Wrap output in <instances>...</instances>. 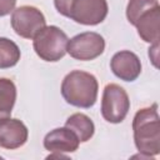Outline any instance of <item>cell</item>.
<instances>
[{
  "label": "cell",
  "mask_w": 160,
  "mask_h": 160,
  "mask_svg": "<svg viewBox=\"0 0 160 160\" xmlns=\"http://www.w3.org/2000/svg\"><path fill=\"white\" fill-rule=\"evenodd\" d=\"M132 134L135 146L144 158L152 159L160 154V118L158 104L136 111L132 119Z\"/></svg>",
  "instance_id": "obj_1"
},
{
  "label": "cell",
  "mask_w": 160,
  "mask_h": 160,
  "mask_svg": "<svg viewBox=\"0 0 160 160\" xmlns=\"http://www.w3.org/2000/svg\"><path fill=\"white\" fill-rule=\"evenodd\" d=\"M99 84L96 78L82 70H72L65 75L61 82L64 100L76 108L90 109L98 100Z\"/></svg>",
  "instance_id": "obj_2"
},
{
  "label": "cell",
  "mask_w": 160,
  "mask_h": 160,
  "mask_svg": "<svg viewBox=\"0 0 160 160\" xmlns=\"http://www.w3.org/2000/svg\"><path fill=\"white\" fill-rule=\"evenodd\" d=\"M59 14L88 26L101 24L109 12L106 0H54Z\"/></svg>",
  "instance_id": "obj_3"
},
{
  "label": "cell",
  "mask_w": 160,
  "mask_h": 160,
  "mask_svg": "<svg viewBox=\"0 0 160 160\" xmlns=\"http://www.w3.org/2000/svg\"><path fill=\"white\" fill-rule=\"evenodd\" d=\"M68 35L58 26L50 25L42 28L32 39V48L36 55L49 62L62 59L66 54Z\"/></svg>",
  "instance_id": "obj_4"
},
{
  "label": "cell",
  "mask_w": 160,
  "mask_h": 160,
  "mask_svg": "<svg viewBox=\"0 0 160 160\" xmlns=\"http://www.w3.org/2000/svg\"><path fill=\"white\" fill-rule=\"evenodd\" d=\"M130 110V99L124 88L118 84H108L102 91L101 115L111 124H120Z\"/></svg>",
  "instance_id": "obj_5"
},
{
  "label": "cell",
  "mask_w": 160,
  "mask_h": 160,
  "mask_svg": "<svg viewBox=\"0 0 160 160\" xmlns=\"http://www.w3.org/2000/svg\"><path fill=\"white\" fill-rule=\"evenodd\" d=\"M45 26V16L38 8L31 5H22L12 10L11 28L16 35L24 39H34L35 35Z\"/></svg>",
  "instance_id": "obj_6"
},
{
  "label": "cell",
  "mask_w": 160,
  "mask_h": 160,
  "mask_svg": "<svg viewBox=\"0 0 160 160\" xmlns=\"http://www.w3.org/2000/svg\"><path fill=\"white\" fill-rule=\"evenodd\" d=\"M105 50L104 38L94 31H85L75 35L68 41L66 52L80 61H90L99 58Z\"/></svg>",
  "instance_id": "obj_7"
},
{
  "label": "cell",
  "mask_w": 160,
  "mask_h": 160,
  "mask_svg": "<svg viewBox=\"0 0 160 160\" xmlns=\"http://www.w3.org/2000/svg\"><path fill=\"white\" fill-rule=\"evenodd\" d=\"M29 138L26 125L19 119H0V148L15 150L25 145Z\"/></svg>",
  "instance_id": "obj_8"
},
{
  "label": "cell",
  "mask_w": 160,
  "mask_h": 160,
  "mask_svg": "<svg viewBox=\"0 0 160 160\" xmlns=\"http://www.w3.org/2000/svg\"><path fill=\"white\" fill-rule=\"evenodd\" d=\"M112 74L122 81H134L141 72V61L139 56L130 50H121L114 54L110 61Z\"/></svg>",
  "instance_id": "obj_9"
},
{
  "label": "cell",
  "mask_w": 160,
  "mask_h": 160,
  "mask_svg": "<svg viewBox=\"0 0 160 160\" xmlns=\"http://www.w3.org/2000/svg\"><path fill=\"white\" fill-rule=\"evenodd\" d=\"M79 145L78 136L66 126L56 128L44 138V148L50 152H74Z\"/></svg>",
  "instance_id": "obj_10"
},
{
  "label": "cell",
  "mask_w": 160,
  "mask_h": 160,
  "mask_svg": "<svg viewBox=\"0 0 160 160\" xmlns=\"http://www.w3.org/2000/svg\"><path fill=\"white\" fill-rule=\"evenodd\" d=\"M138 34L145 42H159L160 39V5L140 15L136 24Z\"/></svg>",
  "instance_id": "obj_11"
},
{
  "label": "cell",
  "mask_w": 160,
  "mask_h": 160,
  "mask_svg": "<svg viewBox=\"0 0 160 160\" xmlns=\"http://www.w3.org/2000/svg\"><path fill=\"white\" fill-rule=\"evenodd\" d=\"M65 126L78 136L80 142L89 141L95 132V125L92 120L82 112H75L70 115L65 121Z\"/></svg>",
  "instance_id": "obj_12"
},
{
  "label": "cell",
  "mask_w": 160,
  "mask_h": 160,
  "mask_svg": "<svg viewBox=\"0 0 160 160\" xmlns=\"http://www.w3.org/2000/svg\"><path fill=\"white\" fill-rule=\"evenodd\" d=\"M16 101V86L12 80L0 78V119L10 118Z\"/></svg>",
  "instance_id": "obj_13"
},
{
  "label": "cell",
  "mask_w": 160,
  "mask_h": 160,
  "mask_svg": "<svg viewBox=\"0 0 160 160\" xmlns=\"http://www.w3.org/2000/svg\"><path fill=\"white\" fill-rule=\"evenodd\" d=\"M19 46L8 38H0V69L15 66L20 60Z\"/></svg>",
  "instance_id": "obj_14"
},
{
  "label": "cell",
  "mask_w": 160,
  "mask_h": 160,
  "mask_svg": "<svg viewBox=\"0 0 160 160\" xmlns=\"http://www.w3.org/2000/svg\"><path fill=\"white\" fill-rule=\"evenodd\" d=\"M159 6L158 0H129L126 6V18L131 25H135L138 19L145 11Z\"/></svg>",
  "instance_id": "obj_15"
},
{
  "label": "cell",
  "mask_w": 160,
  "mask_h": 160,
  "mask_svg": "<svg viewBox=\"0 0 160 160\" xmlns=\"http://www.w3.org/2000/svg\"><path fill=\"white\" fill-rule=\"evenodd\" d=\"M16 5V0H0V18L9 15Z\"/></svg>",
  "instance_id": "obj_16"
},
{
  "label": "cell",
  "mask_w": 160,
  "mask_h": 160,
  "mask_svg": "<svg viewBox=\"0 0 160 160\" xmlns=\"http://www.w3.org/2000/svg\"><path fill=\"white\" fill-rule=\"evenodd\" d=\"M158 49H159V42H154L152 46L149 49V58L152 60L154 65L158 66L156 64V60H158Z\"/></svg>",
  "instance_id": "obj_17"
},
{
  "label": "cell",
  "mask_w": 160,
  "mask_h": 160,
  "mask_svg": "<svg viewBox=\"0 0 160 160\" xmlns=\"http://www.w3.org/2000/svg\"><path fill=\"white\" fill-rule=\"evenodd\" d=\"M46 159H68V156L64 155V152H52Z\"/></svg>",
  "instance_id": "obj_18"
},
{
  "label": "cell",
  "mask_w": 160,
  "mask_h": 160,
  "mask_svg": "<svg viewBox=\"0 0 160 160\" xmlns=\"http://www.w3.org/2000/svg\"><path fill=\"white\" fill-rule=\"evenodd\" d=\"M1 159H2V158H1V156H0V160H1Z\"/></svg>",
  "instance_id": "obj_19"
}]
</instances>
